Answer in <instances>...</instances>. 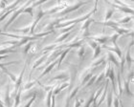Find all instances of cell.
Segmentation results:
<instances>
[{
	"instance_id": "cell-1",
	"label": "cell",
	"mask_w": 134,
	"mask_h": 107,
	"mask_svg": "<svg viewBox=\"0 0 134 107\" xmlns=\"http://www.w3.org/2000/svg\"><path fill=\"white\" fill-rule=\"evenodd\" d=\"M97 11H98V9L94 8L92 11H90V13H88L86 15H84V16L81 17V18H77V19H74V20H68V21H66V22H64V23H59V24H58V25L55 26V29L65 28V27L72 25V24H77V23H80V22H84L85 20H87L88 18H90V16L93 15V14H95Z\"/></svg>"
},
{
	"instance_id": "cell-2",
	"label": "cell",
	"mask_w": 134,
	"mask_h": 107,
	"mask_svg": "<svg viewBox=\"0 0 134 107\" xmlns=\"http://www.w3.org/2000/svg\"><path fill=\"white\" fill-rule=\"evenodd\" d=\"M32 3H34V0H29L28 2L25 3V4H24V5H23V6H21V7H19V8L17 9L16 11H14V13H13V14H12V17H11V18H10V19L8 20V22H7V23H6V24H5V26H4V28H3V31H6V30L8 29L9 26L11 25L12 23L14 22V20L16 19V18H17V17H18V16H19L20 14H22L23 11H24V9L27 8V7H29V6L31 5Z\"/></svg>"
},
{
	"instance_id": "cell-3",
	"label": "cell",
	"mask_w": 134,
	"mask_h": 107,
	"mask_svg": "<svg viewBox=\"0 0 134 107\" xmlns=\"http://www.w3.org/2000/svg\"><path fill=\"white\" fill-rule=\"evenodd\" d=\"M89 2H90V1H82V2H78V3H76V4H74L73 6H67L66 8L63 9V11H59V15H60V16L66 15V14H70L71 11H77L78 9H80L81 7H82L83 5H85V4H88Z\"/></svg>"
},
{
	"instance_id": "cell-4",
	"label": "cell",
	"mask_w": 134,
	"mask_h": 107,
	"mask_svg": "<svg viewBox=\"0 0 134 107\" xmlns=\"http://www.w3.org/2000/svg\"><path fill=\"white\" fill-rule=\"evenodd\" d=\"M45 14H47V11H38L37 16L36 17L35 21H34V22L31 24V29H30V33H29L31 35H33V34H34V33H35V29H36V25H37V23L40 21V19H41L42 17H43V15H45Z\"/></svg>"
},
{
	"instance_id": "cell-5",
	"label": "cell",
	"mask_w": 134,
	"mask_h": 107,
	"mask_svg": "<svg viewBox=\"0 0 134 107\" xmlns=\"http://www.w3.org/2000/svg\"><path fill=\"white\" fill-rule=\"evenodd\" d=\"M26 65H27V64L25 63V64H24V67H23V69H22V71H21V73H20L19 76L17 78L16 81L14 82V93H13V95H16L18 89L21 87L22 80H23V76H24V72H25V69H26Z\"/></svg>"
},
{
	"instance_id": "cell-6",
	"label": "cell",
	"mask_w": 134,
	"mask_h": 107,
	"mask_svg": "<svg viewBox=\"0 0 134 107\" xmlns=\"http://www.w3.org/2000/svg\"><path fill=\"white\" fill-rule=\"evenodd\" d=\"M49 55H50V53H44V55H43V56H40L38 59H36V62H35V63H34V65L32 66L31 72H30V75H29V76H32V74H33V72H34V70H35V69H36L37 67H39V66H40V65L44 62V60H46V59H47V57L49 56Z\"/></svg>"
},
{
	"instance_id": "cell-7",
	"label": "cell",
	"mask_w": 134,
	"mask_h": 107,
	"mask_svg": "<svg viewBox=\"0 0 134 107\" xmlns=\"http://www.w3.org/2000/svg\"><path fill=\"white\" fill-rule=\"evenodd\" d=\"M105 2L107 3V4H109L110 6H112V7H114V8L118 9V10H120L121 11H123L125 14H133V10H132L130 7H123V6H120V5H118V4H115V3L109 2L108 0H105Z\"/></svg>"
},
{
	"instance_id": "cell-8",
	"label": "cell",
	"mask_w": 134,
	"mask_h": 107,
	"mask_svg": "<svg viewBox=\"0 0 134 107\" xmlns=\"http://www.w3.org/2000/svg\"><path fill=\"white\" fill-rule=\"evenodd\" d=\"M58 64V60H54L53 62H51L50 64L48 65L47 67L45 68V70L43 71V72H42L41 74H40V75H39V76L38 78H37V79H36V80H39V79H41V78H43V76H46V75H47V74H49L51 72V70H52V69H53L54 67H55V66H56V65Z\"/></svg>"
},
{
	"instance_id": "cell-9",
	"label": "cell",
	"mask_w": 134,
	"mask_h": 107,
	"mask_svg": "<svg viewBox=\"0 0 134 107\" xmlns=\"http://www.w3.org/2000/svg\"><path fill=\"white\" fill-rule=\"evenodd\" d=\"M133 45V41L129 43V49H127V52H126V55L125 56V59H126V62L127 63V66H129V69H131V65H132V61H133V59L131 58V56H130V50H131V46Z\"/></svg>"
},
{
	"instance_id": "cell-10",
	"label": "cell",
	"mask_w": 134,
	"mask_h": 107,
	"mask_svg": "<svg viewBox=\"0 0 134 107\" xmlns=\"http://www.w3.org/2000/svg\"><path fill=\"white\" fill-rule=\"evenodd\" d=\"M108 78L110 79V80H111V84H112V87H113V93H114L115 95H116V96H118V94H117V89H116V83H115L114 69H113V67H112V66H111V68H110V71H109Z\"/></svg>"
},
{
	"instance_id": "cell-11",
	"label": "cell",
	"mask_w": 134,
	"mask_h": 107,
	"mask_svg": "<svg viewBox=\"0 0 134 107\" xmlns=\"http://www.w3.org/2000/svg\"><path fill=\"white\" fill-rule=\"evenodd\" d=\"M90 38H93L94 41L100 43V44H105L107 41H109L110 37H105V35H100V37H89Z\"/></svg>"
},
{
	"instance_id": "cell-12",
	"label": "cell",
	"mask_w": 134,
	"mask_h": 107,
	"mask_svg": "<svg viewBox=\"0 0 134 107\" xmlns=\"http://www.w3.org/2000/svg\"><path fill=\"white\" fill-rule=\"evenodd\" d=\"M108 84H109V80H108V79H106L105 84H104V91H103V96L100 97V100L97 102V106H98V107L100 106V104H102V103L103 102V100L105 99V96H106V94H107V90H108Z\"/></svg>"
},
{
	"instance_id": "cell-13",
	"label": "cell",
	"mask_w": 134,
	"mask_h": 107,
	"mask_svg": "<svg viewBox=\"0 0 134 107\" xmlns=\"http://www.w3.org/2000/svg\"><path fill=\"white\" fill-rule=\"evenodd\" d=\"M102 48H104V49H106L107 51H109V52H115V53L117 54L118 55V56H119V58H121L122 56H123V55H122V51H121V49L118 47V45H116V46H114V48H111V47H107V46H100Z\"/></svg>"
},
{
	"instance_id": "cell-14",
	"label": "cell",
	"mask_w": 134,
	"mask_h": 107,
	"mask_svg": "<svg viewBox=\"0 0 134 107\" xmlns=\"http://www.w3.org/2000/svg\"><path fill=\"white\" fill-rule=\"evenodd\" d=\"M4 102H5L6 107H10V106H11V98H10V85H7V87H6V93H5V99H4Z\"/></svg>"
},
{
	"instance_id": "cell-15",
	"label": "cell",
	"mask_w": 134,
	"mask_h": 107,
	"mask_svg": "<svg viewBox=\"0 0 134 107\" xmlns=\"http://www.w3.org/2000/svg\"><path fill=\"white\" fill-rule=\"evenodd\" d=\"M71 51V48H66V49H64L63 51H62V55L59 56V59L58 60V68H60V65H62V61H63V59H64V57L66 56V55L69 52Z\"/></svg>"
},
{
	"instance_id": "cell-16",
	"label": "cell",
	"mask_w": 134,
	"mask_h": 107,
	"mask_svg": "<svg viewBox=\"0 0 134 107\" xmlns=\"http://www.w3.org/2000/svg\"><path fill=\"white\" fill-rule=\"evenodd\" d=\"M69 83L68 82H65V83H62V85H59L58 88H55L53 90V95L54 96H56V95H58V94H59L60 92H62L63 89H65V88H67L68 86H69Z\"/></svg>"
},
{
	"instance_id": "cell-17",
	"label": "cell",
	"mask_w": 134,
	"mask_h": 107,
	"mask_svg": "<svg viewBox=\"0 0 134 107\" xmlns=\"http://www.w3.org/2000/svg\"><path fill=\"white\" fill-rule=\"evenodd\" d=\"M116 31V34H118L119 35H123V34H127L130 32V30H127V29H124V28H119L118 26H114L112 27Z\"/></svg>"
},
{
	"instance_id": "cell-18",
	"label": "cell",
	"mask_w": 134,
	"mask_h": 107,
	"mask_svg": "<svg viewBox=\"0 0 134 107\" xmlns=\"http://www.w3.org/2000/svg\"><path fill=\"white\" fill-rule=\"evenodd\" d=\"M68 74L67 73H62L60 74V75H59V76H54V78H52V79L49 80V82H52V81H55V80H62V79H68Z\"/></svg>"
},
{
	"instance_id": "cell-19",
	"label": "cell",
	"mask_w": 134,
	"mask_h": 107,
	"mask_svg": "<svg viewBox=\"0 0 134 107\" xmlns=\"http://www.w3.org/2000/svg\"><path fill=\"white\" fill-rule=\"evenodd\" d=\"M14 48H15L14 46H11V47H9V48L0 49V56L7 55V54H9V53H16V50H14Z\"/></svg>"
},
{
	"instance_id": "cell-20",
	"label": "cell",
	"mask_w": 134,
	"mask_h": 107,
	"mask_svg": "<svg viewBox=\"0 0 134 107\" xmlns=\"http://www.w3.org/2000/svg\"><path fill=\"white\" fill-rule=\"evenodd\" d=\"M71 32H72V31L68 32V33H64V34H62V35H60V37H59V38H58V39L54 42V44H59V43H62L65 39H66L67 37H69L70 34H71Z\"/></svg>"
},
{
	"instance_id": "cell-21",
	"label": "cell",
	"mask_w": 134,
	"mask_h": 107,
	"mask_svg": "<svg viewBox=\"0 0 134 107\" xmlns=\"http://www.w3.org/2000/svg\"><path fill=\"white\" fill-rule=\"evenodd\" d=\"M94 21H95V20L92 19V18H88L87 20H85V21H84V23H83V25L81 26V33H82V32H84V31H86V30H88L90 24H91L92 22H94Z\"/></svg>"
},
{
	"instance_id": "cell-22",
	"label": "cell",
	"mask_w": 134,
	"mask_h": 107,
	"mask_svg": "<svg viewBox=\"0 0 134 107\" xmlns=\"http://www.w3.org/2000/svg\"><path fill=\"white\" fill-rule=\"evenodd\" d=\"M18 93H16V95H15V99H14V107H18V105H19L20 103V98H21V93H22V88L20 87L19 89H18V91H17Z\"/></svg>"
},
{
	"instance_id": "cell-23",
	"label": "cell",
	"mask_w": 134,
	"mask_h": 107,
	"mask_svg": "<svg viewBox=\"0 0 134 107\" xmlns=\"http://www.w3.org/2000/svg\"><path fill=\"white\" fill-rule=\"evenodd\" d=\"M107 58H108V60H110L116 67H118V68L120 67V63L117 61V59H116V57H115L114 56H113V54H111V53L107 54Z\"/></svg>"
},
{
	"instance_id": "cell-24",
	"label": "cell",
	"mask_w": 134,
	"mask_h": 107,
	"mask_svg": "<svg viewBox=\"0 0 134 107\" xmlns=\"http://www.w3.org/2000/svg\"><path fill=\"white\" fill-rule=\"evenodd\" d=\"M92 76H93V72H90V73H88L87 75H85V76H83V79H81V86H84V85L86 84V82L92 78Z\"/></svg>"
},
{
	"instance_id": "cell-25",
	"label": "cell",
	"mask_w": 134,
	"mask_h": 107,
	"mask_svg": "<svg viewBox=\"0 0 134 107\" xmlns=\"http://www.w3.org/2000/svg\"><path fill=\"white\" fill-rule=\"evenodd\" d=\"M118 89H119V99H121V97L123 95V87H122V82H121L120 72L119 71H118Z\"/></svg>"
},
{
	"instance_id": "cell-26",
	"label": "cell",
	"mask_w": 134,
	"mask_h": 107,
	"mask_svg": "<svg viewBox=\"0 0 134 107\" xmlns=\"http://www.w3.org/2000/svg\"><path fill=\"white\" fill-rule=\"evenodd\" d=\"M53 90L54 88L50 89L48 91V95L47 98H46V107H50L51 106V99H52V95H53Z\"/></svg>"
},
{
	"instance_id": "cell-27",
	"label": "cell",
	"mask_w": 134,
	"mask_h": 107,
	"mask_svg": "<svg viewBox=\"0 0 134 107\" xmlns=\"http://www.w3.org/2000/svg\"><path fill=\"white\" fill-rule=\"evenodd\" d=\"M30 29H31V25L30 26H27L25 28H22V29H14V32H19V33H22L23 34H27L28 33H30Z\"/></svg>"
},
{
	"instance_id": "cell-28",
	"label": "cell",
	"mask_w": 134,
	"mask_h": 107,
	"mask_svg": "<svg viewBox=\"0 0 134 107\" xmlns=\"http://www.w3.org/2000/svg\"><path fill=\"white\" fill-rule=\"evenodd\" d=\"M114 11H115L114 9H108V10L106 11L105 17H104V21H108V20H110L111 16L113 15V14H114Z\"/></svg>"
},
{
	"instance_id": "cell-29",
	"label": "cell",
	"mask_w": 134,
	"mask_h": 107,
	"mask_svg": "<svg viewBox=\"0 0 134 107\" xmlns=\"http://www.w3.org/2000/svg\"><path fill=\"white\" fill-rule=\"evenodd\" d=\"M129 83H130V81H129V79L126 81V79H125V84H124V86H125V91H126V93L129 95V96L132 97L133 95H132V93L130 92V89H129Z\"/></svg>"
},
{
	"instance_id": "cell-30",
	"label": "cell",
	"mask_w": 134,
	"mask_h": 107,
	"mask_svg": "<svg viewBox=\"0 0 134 107\" xmlns=\"http://www.w3.org/2000/svg\"><path fill=\"white\" fill-rule=\"evenodd\" d=\"M132 18H133L132 15H130V16H126V17H124V18H122V19L118 20L117 23L118 24H125V23H129Z\"/></svg>"
},
{
	"instance_id": "cell-31",
	"label": "cell",
	"mask_w": 134,
	"mask_h": 107,
	"mask_svg": "<svg viewBox=\"0 0 134 107\" xmlns=\"http://www.w3.org/2000/svg\"><path fill=\"white\" fill-rule=\"evenodd\" d=\"M17 43H18V39H14V40H7V41H3L2 45H6V44H9V45L14 46L16 47Z\"/></svg>"
},
{
	"instance_id": "cell-32",
	"label": "cell",
	"mask_w": 134,
	"mask_h": 107,
	"mask_svg": "<svg viewBox=\"0 0 134 107\" xmlns=\"http://www.w3.org/2000/svg\"><path fill=\"white\" fill-rule=\"evenodd\" d=\"M100 64H105V60H104V57H102V58H100L98 60V61L94 62V63H92V65H91V67L92 68H96L98 67L99 65Z\"/></svg>"
},
{
	"instance_id": "cell-33",
	"label": "cell",
	"mask_w": 134,
	"mask_h": 107,
	"mask_svg": "<svg viewBox=\"0 0 134 107\" xmlns=\"http://www.w3.org/2000/svg\"><path fill=\"white\" fill-rule=\"evenodd\" d=\"M36 82H38V80H36V79H35L34 81H30V82H28L27 84H25V86L23 87V89H24V90H30V89H31V88L33 87L34 85L36 84Z\"/></svg>"
},
{
	"instance_id": "cell-34",
	"label": "cell",
	"mask_w": 134,
	"mask_h": 107,
	"mask_svg": "<svg viewBox=\"0 0 134 107\" xmlns=\"http://www.w3.org/2000/svg\"><path fill=\"white\" fill-rule=\"evenodd\" d=\"M104 79H105V76H104V72H102L99 76H97V79H96V80H95V84H99V83H100V81H103Z\"/></svg>"
},
{
	"instance_id": "cell-35",
	"label": "cell",
	"mask_w": 134,
	"mask_h": 107,
	"mask_svg": "<svg viewBox=\"0 0 134 107\" xmlns=\"http://www.w3.org/2000/svg\"><path fill=\"white\" fill-rule=\"evenodd\" d=\"M103 88H104V86H100V88H99L98 90H97V92H96V94L94 95V102H97V99H98V98L100 96V94H102V92H103Z\"/></svg>"
},
{
	"instance_id": "cell-36",
	"label": "cell",
	"mask_w": 134,
	"mask_h": 107,
	"mask_svg": "<svg viewBox=\"0 0 134 107\" xmlns=\"http://www.w3.org/2000/svg\"><path fill=\"white\" fill-rule=\"evenodd\" d=\"M32 46H33V41H29V42L27 43V45H26L25 49L23 50V54H24L25 56H27V55H28V52L30 51V49H31Z\"/></svg>"
},
{
	"instance_id": "cell-37",
	"label": "cell",
	"mask_w": 134,
	"mask_h": 107,
	"mask_svg": "<svg viewBox=\"0 0 134 107\" xmlns=\"http://www.w3.org/2000/svg\"><path fill=\"white\" fill-rule=\"evenodd\" d=\"M84 54H85V49H84V46H81L80 48H79V51H78V56L80 58H82L84 56Z\"/></svg>"
},
{
	"instance_id": "cell-38",
	"label": "cell",
	"mask_w": 134,
	"mask_h": 107,
	"mask_svg": "<svg viewBox=\"0 0 134 107\" xmlns=\"http://www.w3.org/2000/svg\"><path fill=\"white\" fill-rule=\"evenodd\" d=\"M112 93L111 92H109L107 94V98H106V104H107V107H111L112 104Z\"/></svg>"
},
{
	"instance_id": "cell-39",
	"label": "cell",
	"mask_w": 134,
	"mask_h": 107,
	"mask_svg": "<svg viewBox=\"0 0 134 107\" xmlns=\"http://www.w3.org/2000/svg\"><path fill=\"white\" fill-rule=\"evenodd\" d=\"M120 37V35H119L118 34H113V35H112V37H110L109 41L113 43V45H114V46H116V45H117V39H118V37Z\"/></svg>"
},
{
	"instance_id": "cell-40",
	"label": "cell",
	"mask_w": 134,
	"mask_h": 107,
	"mask_svg": "<svg viewBox=\"0 0 134 107\" xmlns=\"http://www.w3.org/2000/svg\"><path fill=\"white\" fill-rule=\"evenodd\" d=\"M100 51H102V47H100V45H98L97 47H96L95 50H94V55H93V57H92V58L95 59L96 57H97V56H98L100 54Z\"/></svg>"
},
{
	"instance_id": "cell-41",
	"label": "cell",
	"mask_w": 134,
	"mask_h": 107,
	"mask_svg": "<svg viewBox=\"0 0 134 107\" xmlns=\"http://www.w3.org/2000/svg\"><path fill=\"white\" fill-rule=\"evenodd\" d=\"M17 61H11V62H5V63H0V68L2 69V70H5L7 69V66L8 65H12V64H16Z\"/></svg>"
},
{
	"instance_id": "cell-42",
	"label": "cell",
	"mask_w": 134,
	"mask_h": 107,
	"mask_svg": "<svg viewBox=\"0 0 134 107\" xmlns=\"http://www.w3.org/2000/svg\"><path fill=\"white\" fill-rule=\"evenodd\" d=\"M34 8L32 7V6H29V7H27V8L24 9V11H23V13H26V14H29L30 15H31L32 17H34Z\"/></svg>"
},
{
	"instance_id": "cell-43",
	"label": "cell",
	"mask_w": 134,
	"mask_h": 107,
	"mask_svg": "<svg viewBox=\"0 0 134 107\" xmlns=\"http://www.w3.org/2000/svg\"><path fill=\"white\" fill-rule=\"evenodd\" d=\"M3 72H4V73H5V74H7V75H8L9 76H10V79H11L12 80H13V81H14V82L16 81V79H17L16 76H14V75H13V74H12V73H10L9 71H7V69H5V70H3Z\"/></svg>"
},
{
	"instance_id": "cell-44",
	"label": "cell",
	"mask_w": 134,
	"mask_h": 107,
	"mask_svg": "<svg viewBox=\"0 0 134 107\" xmlns=\"http://www.w3.org/2000/svg\"><path fill=\"white\" fill-rule=\"evenodd\" d=\"M87 43H88V45L91 47V48L93 49V50H95L96 49V47L99 45L98 43L96 42V41H94V40H90V39H88V41H87Z\"/></svg>"
},
{
	"instance_id": "cell-45",
	"label": "cell",
	"mask_w": 134,
	"mask_h": 107,
	"mask_svg": "<svg viewBox=\"0 0 134 107\" xmlns=\"http://www.w3.org/2000/svg\"><path fill=\"white\" fill-rule=\"evenodd\" d=\"M36 96H37V94H36V95H34L33 97H32L31 99H30V100H29L28 102H27V104H25L23 107H30L32 105V103H33L35 100H36Z\"/></svg>"
},
{
	"instance_id": "cell-46",
	"label": "cell",
	"mask_w": 134,
	"mask_h": 107,
	"mask_svg": "<svg viewBox=\"0 0 134 107\" xmlns=\"http://www.w3.org/2000/svg\"><path fill=\"white\" fill-rule=\"evenodd\" d=\"M47 1H48V0H36V2H34V3H33V5H32V7H33V8H36V6L41 5V4H43V3L47 2Z\"/></svg>"
},
{
	"instance_id": "cell-47",
	"label": "cell",
	"mask_w": 134,
	"mask_h": 107,
	"mask_svg": "<svg viewBox=\"0 0 134 107\" xmlns=\"http://www.w3.org/2000/svg\"><path fill=\"white\" fill-rule=\"evenodd\" d=\"M79 89H80V87H79V86H77V87L75 88V89H74V90H73V92L71 94H70V96H69V98L71 99H73V98H74V97L76 96V94L78 93V91H79Z\"/></svg>"
},
{
	"instance_id": "cell-48",
	"label": "cell",
	"mask_w": 134,
	"mask_h": 107,
	"mask_svg": "<svg viewBox=\"0 0 134 107\" xmlns=\"http://www.w3.org/2000/svg\"><path fill=\"white\" fill-rule=\"evenodd\" d=\"M83 102H84L83 99H81V100H80L79 99H77L75 100V105H74V107H81V103H83Z\"/></svg>"
},
{
	"instance_id": "cell-49",
	"label": "cell",
	"mask_w": 134,
	"mask_h": 107,
	"mask_svg": "<svg viewBox=\"0 0 134 107\" xmlns=\"http://www.w3.org/2000/svg\"><path fill=\"white\" fill-rule=\"evenodd\" d=\"M119 98L118 96H116V98L114 99V107H120V104H119Z\"/></svg>"
},
{
	"instance_id": "cell-50",
	"label": "cell",
	"mask_w": 134,
	"mask_h": 107,
	"mask_svg": "<svg viewBox=\"0 0 134 107\" xmlns=\"http://www.w3.org/2000/svg\"><path fill=\"white\" fill-rule=\"evenodd\" d=\"M8 57V55H3V56H0V60H3L4 58H7Z\"/></svg>"
},
{
	"instance_id": "cell-51",
	"label": "cell",
	"mask_w": 134,
	"mask_h": 107,
	"mask_svg": "<svg viewBox=\"0 0 134 107\" xmlns=\"http://www.w3.org/2000/svg\"><path fill=\"white\" fill-rule=\"evenodd\" d=\"M98 2H99V0H95V5H94V8L97 9V5H98Z\"/></svg>"
},
{
	"instance_id": "cell-52",
	"label": "cell",
	"mask_w": 134,
	"mask_h": 107,
	"mask_svg": "<svg viewBox=\"0 0 134 107\" xmlns=\"http://www.w3.org/2000/svg\"><path fill=\"white\" fill-rule=\"evenodd\" d=\"M92 105H93V107H98L97 106V102H93Z\"/></svg>"
},
{
	"instance_id": "cell-53",
	"label": "cell",
	"mask_w": 134,
	"mask_h": 107,
	"mask_svg": "<svg viewBox=\"0 0 134 107\" xmlns=\"http://www.w3.org/2000/svg\"><path fill=\"white\" fill-rule=\"evenodd\" d=\"M1 2L5 3L6 5H7V4H8V0H1Z\"/></svg>"
},
{
	"instance_id": "cell-54",
	"label": "cell",
	"mask_w": 134,
	"mask_h": 107,
	"mask_svg": "<svg viewBox=\"0 0 134 107\" xmlns=\"http://www.w3.org/2000/svg\"><path fill=\"white\" fill-rule=\"evenodd\" d=\"M57 1H58V3H59V4H60V3H62V0H57Z\"/></svg>"
},
{
	"instance_id": "cell-55",
	"label": "cell",
	"mask_w": 134,
	"mask_h": 107,
	"mask_svg": "<svg viewBox=\"0 0 134 107\" xmlns=\"http://www.w3.org/2000/svg\"><path fill=\"white\" fill-rule=\"evenodd\" d=\"M129 1H133V0H129Z\"/></svg>"
}]
</instances>
